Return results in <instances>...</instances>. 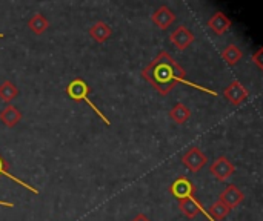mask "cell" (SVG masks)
I'll return each instance as SVG.
<instances>
[{
    "instance_id": "6da1fadb",
    "label": "cell",
    "mask_w": 263,
    "mask_h": 221,
    "mask_svg": "<svg viewBox=\"0 0 263 221\" xmlns=\"http://www.w3.org/2000/svg\"><path fill=\"white\" fill-rule=\"evenodd\" d=\"M142 77L160 94V95H168L176 83H183L186 86L196 88L199 91L208 92L211 95H217L216 91H211L205 86H199L190 80H186V71L171 57L170 52L160 51L157 57L142 71Z\"/></svg>"
},
{
    "instance_id": "7a4b0ae2",
    "label": "cell",
    "mask_w": 263,
    "mask_h": 221,
    "mask_svg": "<svg viewBox=\"0 0 263 221\" xmlns=\"http://www.w3.org/2000/svg\"><path fill=\"white\" fill-rule=\"evenodd\" d=\"M66 95L69 97V98H72L74 102H85L94 112H96V115L97 117H100L102 120H103V123L106 125V126H109L111 125V122H109V118L91 102V98H89V86H88V83L85 82V80H82V78H74L72 82H69V85L66 86Z\"/></svg>"
},
{
    "instance_id": "3957f363",
    "label": "cell",
    "mask_w": 263,
    "mask_h": 221,
    "mask_svg": "<svg viewBox=\"0 0 263 221\" xmlns=\"http://www.w3.org/2000/svg\"><path fill=\"white\" fill-rule=\"evenodd\" d=\"M210 172H211V175H213L216 180H219V182H227L228 178H231V177L234 175L236 166L231 163L230 158H227V157L222 155V157H217V158L211 163Z\"/></svg>"
},
{
    "instance_id": "277c9868",
    "label": "cell",
    "mask_w": 263,
    "mask_h": 221,
    "mask_svg": "<svg viewBox=\"0 0 263 221\" xmlns=\"http://www.w3.org/2000/svg\"><path fill=\"white\" fill-rule=\"evenodd\" d=\"M182 163L185 165V168L186 169H190V172H199V171H202V168L203 166H206V163H208V157L199 149V148H191L188 152H185L183 154V157H182Z\"/></svg>"
},
{
    "instance_id": "5b68a950",
    "label": "cell",
    "mask_w": 263,
    "mask_h": 221,
    "mask_svg": "<svg viewBox=\"0 0 263 221\" xmlns=\"http://www.w3.org/2000/svg\"><path fill=\"white\" fill-rule=\"evenodd\" d=\"M223 95H225V98L233 105V106H240V105H243L247 100H248V89L239 82V80H234V82H231L227 88H225V91H223Z\"/></svg>"
},
{
    "instance_id": "8992f818",
    "label": "cell",
    "mask_w": 263,
    "mask_h": 221,
    "mask_svg": "<svg viewBox=\"0 0 263 221\" xmlns=\"http://www.w3.org/2000/svg\"><path fill=\"white\" fill-rule=\"evenodd\" d=\"M170 192L177 200L190 198V197H194V194H196V185L188 177L182 175L170 186Z\"/></svg>"
},
{
    "instance_id": "52a82bcc",
    "label": "cell",
    "mask_w": 263,
    "mask_h": 221,
    "mask_svg": "<svg viewBox=\"0 0 263 221\" xmlns=\"http://www.w3.org/2000/svg\"><path fill=\"white\" fill-rule=\"evenodd\" d=\"M170 40H171V43H173L177 49L185 51V49L196 40V37H194V32H193V31H190L185 25H180V26H177V28L170 34Z\"/></svg>"
},
{
    "instance_id": "ba28073f",
    "label": "cell",
    "mask_w": 263,
    "mask_h": 221,
    "mask_svg": "<svg viewBox=\"0 0 263 221\" xmlns=\"http://www.w3.org/2000/svg\"><path fill=\"white\" fill-rule=\"evenodd\" d=\"M219 202L227 205L230 209H234V208H237L239 205H242L245 202V194L236 185H228L223 189V192L220 194Z\"/></svg>"
},
{
    "instance_id": "9c48e42d",
    "label": "cell",
    "mask_w": 263,
    "mask_h": 221,
    "mask_svg": "<svg viewBox=\"0 0 263 221\" xmlns=\"http://www.w3.org/2000/svg\"><path fill=\"white\" fill-rule=\"evenodd\" d=\"M151 18H153L154 25H157L159 29L165 31V29H168L176 22V14L168 6H160V8H157L153 12V17Z\"/></svg>"
},
{
    "instance_id": "30bf717a",
    "label": "cell",
    "mask_w": 263,
    "mask_h": 221,
    "mask_svg": "<svg viewBox=\"0 0 263 221\" xmlns=\"http://www.w3.org/2000/svg\"><path fill=\"white\" fill-rule=\"evenodd\" d=\"M208 28L216 34V35H222L225 34L230 28H231V20L220 11H217L210 20H208Z\"/></svg>"
},
{
    "instance_id": "8fae6325",
    "label": "cell",
    "mask_w": 263,
    "mask_h": 221,
    "mask_svg": "<svg viewBox=\"0 0 263 221\" xmlns=\"http://www.w3.org/2000/svg\"><path fill=\"white\" fill-rule=\"evenodd\" d=\"M20 122H22V112L15 106L8 105L0 111V123H3L6 128H14Z\"/></svg>"
},
{
    "instance_id": "7c38bea8",
    "label": "cell",
    "mask_w": 263,
    "mask_h": 221,
    "mask_svg": "<svg viewBox=\"0 0 263 221\" xmlns=\"http://www.w3.org/2000/svg\"><path fill=\"white\" fill-rule=\"evenodd\" d=\"M89 35L94 42L97 43H103L106 42L111 35H112V29L109 25H106L105 22H96L91 28H89Z\"/></svg>"
},
{
    "instance_id": "4fadbf2b",
    "label": "cell",
    "mask_w": 263,
    "mask_h": 221,
    "mask_svg": "<svg viewBox=\"0 0 263 221\" xmlns=\"http://www.w3.org/2000/svg\"><path fill=\"white\" fill-rule=\"evenodd\" d=\"M179 209L180 212L186 217V218H196L199 215V212L203 209L200 206V203L194 198V197H190V198H183V200H179Z\"/></svg>"
},
{
    "instance_id": "5bb4252c",
    "label": "cell",
    "mask_w": 263,
    "mask_h": 221,
    "mask_svg": "<svg viewBox=\"0 0 263 221\" xmlns=\"http://www.w3.org/2000/svg\"><path fill=\"white\" fill-rule=\"evenodd\" d=\"M222 58H223V62H227V65L236 66V65L243 58V51H242L237 45L230 43V45H227V46L223 48V51H222Z\"/></svg>"
},
{
    "instance_id": "9a60e30c",
    "label": "cell",
    "mask_w": 263,
    "mask_h": 221,
    "mask_svg": "<svg viewBox=\"0 0 263 221\" xmlns=\"http://www.w3.org/2000/svg\"><path fill=\"white\" fill-rule=\"evenodd\" d=\"M170 117H171V120H173L174 123L183 125V123H186V122L191 118V111H190V108H188L186 105L177 103V105H174L173 109L170 111Z\"/></svg>"
},
{
    "instance_id": "2e32d148",
    "label": "cell",
    "mask_w": 263,
    "mask_h": 221,
    "mask_svg": "<svg viewBox=\"0 0 263 221\" xmlns=\"http://www.w3.org/2000/svg\"><path fill=\"white\" fill-rule=\"evenodd\" d=\"M28 28H29L35 35H40V34H43V32L49 28V22H48V18H46L43 14L35 12V14L28 20Z\"/></svg>"
},
{
    "instance_id": "e0dca14e",
    "label": "cell",
    "mask_w": 263,
    "mask_h": 221,
    "mask_svg": "<svg viewBox=\"0 0 263 221\" xmlns=\"http://www.w3.org/2000/svg\"><path fill=\"white\" fill-rule=\"evenodd\" d=\"M17 95H18V89L12 82L6 80L0 85V100L2 102L11 105V102H14L17 98Z\"/></svg>"
},
{
    "instance_id": "ac0fdd59",
    "label": "cell",
    "mask_w": 263,
    "mask_h": 221,
    "mask_svg": "<svg viewBox=\"0 0 263 221\" xmlns=\"http://www.w3.org/2000/svg\"><path fill=\"white\" fill-rule=\"evenodd\" d=\"M2 175H6L9 180H12L14 183H17V185H20V186H23L25 189H28L29 192H32V194H39V191L35 189V188H32L31 185H28V183H25L23 180H20V178H17V177H14L9 171H8V162L0 155V177Z\"/></svg>"
},
{
    "instance_id": "d6986e66",
    "label": "cell",
    "mask_w": 263,
    "mask_h": 221,
    "mask_svg": "<svg viewBox=\"0 0 263 221\" xmlns=\"http://www.w3.org/2000/svg\"><path fill=\"white\" fill-rule=\"evenodd\" d=\"M231 214V209L223 205L222 202H216L211 208H210V217H213L214 220H223Z\"/></svg>"
},
{
    "instance_id": "ffe728a7",
    "label": "cell",
    "mask_w": 263,
    "mask_h": 221,
    "mask_svg": "<svg viewBox=\"0 0 263 221\" xmlns=\"http://www.w3.org/2000/svg\"><path fill=\"white\" fill-rule=\"evenodd\" d=\"M253 60H254V63L257 65L259 71H263V49L262 48H260L257 52H254V54H253Z\"/></svg>"
},
{
    "instance_id": "44dd1931",
    "label": "cell",
    "mask_w": 263,
    "mask_h": 221,
    "mask_svg": "<svg viewBox=\"0 0 263 221\" xmlns=\"http://www.w3.org/2000/svg\"><path fill=\"white\" fill-rule=\"evenodd\" d=\"M131 221H151V220H149L145 214H139V215H136V217H134Z\"/></svg>"
},
{
    "instance_id": "7402d4cb",
    "label": "cell",
    "mask_w": 263,
    "mask_h": 221,
    "mask_svg": "<svg viewBox=\"0 0 263 221\" xmlns=\"http://www.w3.org/2000/svg\"><path fill=\"white\" fill-rule=\"evenodd\" d=\"M0 206H5V208H14V205H12V203H9V202H0Z\"/></svg>"
},
{
    "instance_id": "603a6c76",
    "label": "cell",
    "mask_w": 263,
    "mask_h": 221,
    "mask_svg": "<svg viewBox=\"0 0 263 221\" xmlns=\"http://www.w3.org/2000/svg\"><path fill=\"white\" fill-rule=\"evenodd\" d=\"M3 37H5V34H2V32H0V38H3Z\"/></svg>"
},
{
    "instance_id": "cb8c5ba5",
    "label": "cell",
    "mask_w": 263,
    "mask_h": 221,
    "mask_svg": "<svg viewBox=\"0 0 263 221\" xmlns=\"http://www.w3.org/2000/svg\"><path fill=\"white\" fill-rule=\"evenodd\" d=\"M206 221H208V220H206Z\"/></svg>"
}]
</instances>
